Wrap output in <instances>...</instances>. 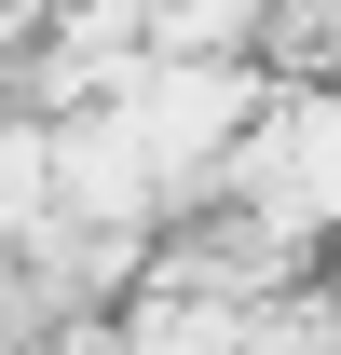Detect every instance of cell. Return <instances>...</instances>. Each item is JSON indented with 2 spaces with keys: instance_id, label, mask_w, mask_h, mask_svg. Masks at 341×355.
I'll list each match as a JSON object with an SVG mask.
<instances>
[{
  "instance_id": "obj_1",
  "label": "cell",
  "mask_w": 341,
  "mask_h": 355,
  "mask_svg": "<svg viewBox=\"0 0 341 355\" xmlns=\"http://www.w3.org/2000/svg\"><path fill=\"white\" fill-rule=\"evenodd\" d=\"M55 355H123V342H110V328H69V342H55Z\"/></svg>"
}]
</instances>
